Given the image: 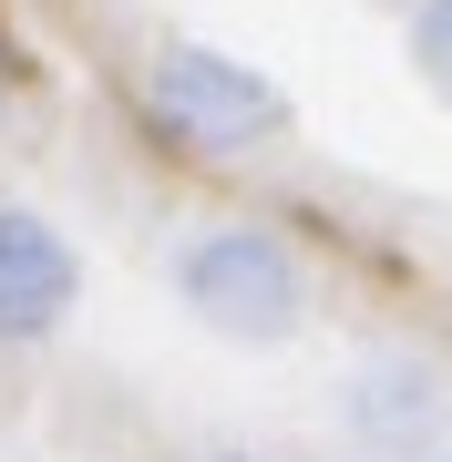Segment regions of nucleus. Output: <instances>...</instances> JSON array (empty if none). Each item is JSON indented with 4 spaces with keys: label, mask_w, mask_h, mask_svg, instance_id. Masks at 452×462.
Masks as SVG:
<instances>
[{
    "label": "nucleus",
    "mask_w": 452,
    "mask_h": 462,
    "mask_svg": "<svg viewBox=\"0 0 452 462\" xmlns=\"http://www.w3.org/2000/svg\"><path fill=\"white\" fill-rule=\"evenodd\" d=\"M175 278H185V309H206L226 339H288V329H299V309H309L299 257H288L278 236H257V226L196 236Z\"/></svg>",
    "instance_id": "nucleus-1"
},
{
    "label": "nucleus",
    "mask_w": 452,
    "mask_h": 462,
    "mask_svg": "<svg viewBox=\"0 0 452 462\" xmlns=\"http://www.w3.org/2000/svg\"><path fill=\"white\" fill-rule=\"evenodd\" d=\"M154 124L185 134V144H257V134L278 124V83L268 72H247V62H226V51H196V42H175L165 62H154Z\"/></svg>",
    "instance_id": "nucleus-2"
},
{
    "label": "nucleus",
    "mask_w": 452,
    "mask_h": 462,
    "mask_svg": "<svg viewBox=\"0 0 452 462\" xmlns=\"http://www.w3.org/2000/svg\"><path fill=\"white\" fill-rule=\"evenodd\" d=\"M72 309V247L42 226V216L0 206V339H32Z\"/></svg>",
    "instance_id": "nucleus-3"
},
{
    "label": "nucleus",
    "mask_w": 452,
    "mask_h": 462,
    "mask_svg": "<svg viewBox=\"0 0 452 462\" xmlns=\"http://www.w3.org/2000/svg\"><path fill=\"white\" fill-rule=\"evenodd\" d=\"M350 421H360L370 452H421V442H432V421H442V391H432V370L381 360V370L350 380Z\"/></svg>",
    "instance_id": "nucleus-4"
},
{
    "label": "nucleus",
    "mask_w": 452,
    "mask_h": 462,
    "mask_svg": "<svg viewBox=\"0 0 452 462\" xmlns=\"http://www.w3.org/2000/svg\"><path fill=\"white\" fill-rule=\"evenodd\" d=\"M411 51H421V72H432V83H452V0H432V11H421Z\"/></svg>",
    "instance_id": "nucleus-5"
},
{
    "label": "nucleus",
    "mask_w": 452,
    "mask_h": 462,
    "mask_svg": "<svg viewBox=\"0 0 452 462\" xmlns=\"http://www.w3.org/2000/svg\"><path fill=\"white\" fill-rule=\"evenodd\" d=\"M0 83H11V51H0Z\"/></svg>",
    "instance_id": "nucleus-6"
}]
</instances>
